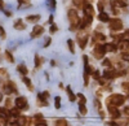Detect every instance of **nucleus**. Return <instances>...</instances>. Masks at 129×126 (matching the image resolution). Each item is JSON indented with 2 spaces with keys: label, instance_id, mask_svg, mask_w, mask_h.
<instances>
[{
  "label": "nucleus",
  "instance_id": "30",
  "mask_svg": "<svg viewBox=\"0 0 129 126\" xmlns=\"http://www.w3.org/2000/svg\"><path fill=\"white\" fill-rule=\"evenodd\" d=\"M5 57H7V60H8L9 62H14V57L10 55L9 51H5Z\"/></svg>",
  "mask_w": 129,
  "mask_h": 126
},
{
  "label": "nucleus",
  "instance_id": "46",
  "mask_svg": "<svg viewBox=\"0 0 129 126\" xmlns=\"http://www.w3.org/2000/svg\"><path fill=\"white\" fill-rule=\"evenodd\" d=\"M124 114L126 117H129V107H126V108H124Z\"/></svg>",
  "mask_w": 129,
  "mask_h": 126
},
{
  "label": "nucleus",
  "instance_id": "20",
  "mask_svg": "<svg viewBox=\"0 0 129 126\" xmlns=\"http://www.w3.org/2000/svg\"><path fill=\"white\" fill-rule=\"evenodd\" d=\"M39 20H40V16H39V14H34V16H27V17H26V21H28V22H31V24H36Z\"/></svg>",
  "mask_w": 129,
  "mask_h": 126
},
{
  "label": "nucleus",
  "instance_id": "21",
  "mask_svg": "<svg viewBox=\"0 0 129 126\" xmlns=\"http://www.w3.org/2000/svg\"><path fill=\"white\" fill-rule=\"evenodd\" d=\"M79 111H80V113L83 114V116H85V114L88 113V109H87V107H85V103L79 101Z\"/></svg>",
  "mask_w": 129,
  "mask_h": 126
},
{
  "label": "nucleus",
  "instance_id": "42",
  "mask_svg": "<svg viewBox=\"0 0 129 126\" xmlns=\"http://www.w3.org/2000/svg\"><path fill=\"white\" fill-rule=\"evenodd\" d=\"M93 77H94L95 79H98V78H100V71H98V70H94V71H93Z\"/></svg>",
  "mask_w": 129,
  "mask_h": 126
},
{
  "label": "nucleus",
  "instance_id": "34",
  "mask_svg": "<svg viewBox=\"0 0 129 126\" xmlns=\"http://www.w3.org/2000/svg\"><path fill=\"white\" fill-rule=\"evenodd\" d=\"M121 87H123V90H124L125 92L129 94V82H124L123 85H121Z\"/></svg>",
  "mask_w": 129,
  "mask_h": 126
},
{
  "label": "nucleus",
  "instance_id": "32",
  "mask_svg": "<svg viewBox=\"0 0 129 126\" xmlns=\"http://www.w3.org/2000/svg\"><path fill=\"white\" fill-rule=\"evenodd\" d=\"M40 65H41V59H40L39 55H35V66L39 68Z\"/></svg>",
  "mask_w": 129,
  "mask_h": 126
},
{
  "label": "nucleus",
  "instance_id": "3",
  "mask_svg": "<svg viewBox=\"0 0 129 126\" xmlns=\"http://www.w3.org/2000/svg\"><path fill=\"white\" fill-rule=\"evenodd\" d=\"M88 37H89V35H88V31H85L84 29L80 30L79 33H78L76 40H78V43H79V46H80L81 49H84L85 46H87V43H88Z\"/></svg>",
  "mask_w": 129,
  "mask_h": 126
},
{
  "label": "nucleus",
  "instance_id": "45",
  "mask_svg": "<svg viewBox=\"0 0 129 126\" xmlns=\"http://www.w3.org/2000/svg\"><path fill=\"white\" fill-rule=\"evenodd\" d=\"M94 105L101 111V104H100V101H98V100H94Z\"/></svg>",
  "mask_w": 129,
  "mask_h": 126
},
{
  "label": "nucleus",
  "instance_id": "8",
  "mask_svg": "<svg viewBox=\"0 0 129 126\" xmlns=\"http://www.w3.org/2000/svg\"><path fill=\"white\" fill-rule=\"evenodd\" d=\"M48 96H49L48 91L40 92L39 95H38V105H40V107H47V105H48V100H47Z\"/></svg>",
  "mask_w": 129,
  "mask_h": 126
},
{
  "label": "nucleus",
  "instance_id": "52",
  "mask_svg": "<svg viewBox=\"0 0 129 126\" xmlns=\"http://www.w3.org/2000/svg\"><path fill=\"white\" fill-rule=\"evenodd\" d=\"M3 101V92H0V103Z\"/></svg>",
  "mask_w": 129,
  "mask_h": 126
},
{
  "label": "nucleus",
  "instance_id": "6",
  "mask_svg": "<svg viewBox=\"0 0 129 126\" xmlns=\"http://www.w3.org/2000/svg\"><path fill=\"white\" fill-rule=\"evenodd\" d=\"M14 104H16V107L19 108V109H23V111H27V109H28L27 99H26L25 96H18V98L14 100Z\"/></svg>",
  "mask_w": 129,
  "mask_h": 126
},
{
  "label": "nucleus",
  "instance_id": "26",
  "mask_svg": "<svg viewBox=\"0 0 129 126\" xmlns=\"http://www.w3.org/2000/svg\"><path fill=\"white\" fill-rule=\"evenodd\" d=\"M74 4L79 7V8H84L85 5H87V3H85V0H74Z\"/></svg>",
  "mask_w": 129,
  "mask_h": 126
},
{
  "label": "nucleus",
  "instance_id": "39",
  "mask_svg": "<svg viewBox=\"0 0 129 126\" xmlns=\"http://www.w3.org/2000/svg\"><path fill=\"white\" fill-rule=\"evenodd\" d=\"M78 98L80 99V101H83V103H87V99H85V96L83 95V94H78Z\"/></svg>",
  "mask_w": 129,
  "mask_h": 126
},
{
  "label": "nucleus",
  "instance_id": "19",
  "mask_svg": "<svg viewBox=\"0 0 129 126\" xmlns=\"http://www.w3.org/2000/svg\"><path fill=\"white\" fill-rule=\"evenodd\" d=\"M98 20L101 21V22H109V21H110V17H109V14L105 13V12H100Z\"/></svg>",
  "mask_w": 129,
  "mask_h": 126
},
{
  "label": "nucleus",
  "instance_id": "31",
  "mask_svg": "<svg viewBox=\"0 0 129 126\" xmlns=\"http://www.w3.org/2000/svg\"><path fill=\"white\" fill-rule=\"evenodd\" d=\"M34 120H35L36 122H39V121H45V120H44V116H43L41 113H38V114H35V116H34Z\"/></svg>",
  "mask_w": 129,
  "mask_h": 126
},
{
  "label": "nucleus",
  "instance_id": "27",
  "mask_svg": "<svg viewBox=\"0 0 129 126\" xmlns=\"http://www.w3.org/2000/svg\"><path fill=\"white\" fill-rule=\"evenodd\" d=\"M67 46H69V49L71 53H75V48H74V40L72 39H69L67 40Z\"/></svg>",
  "mask_w": 129,
  "mask_h": 126
},
{
  "label": "nucleus",
  "instance_id": "41",
  "mask_svg": "<svg viewBox=\"0 0 129 126\" xmlns=\"http://www.w3.org/2000/svg\"><path fill=\"white\" fill-rule=\"evenodd\" d=\"M5 105H7V108H12V105H13V104H12V100H10V99H7Z\"/></svg>",
  "mask_w": 129,
  "mask_h": 126
},
{
  "label": "nucleus",
  "instance_id": "36",
  "mask_svg": "<svg viewBox=\"0 0 129 126\" xmlns=\"http://www.w3.org/2000/svg\"><path fill=\"white\" fill-rule=\"evenodd\" d=\"M57 30H58L57 25H53V24H52V26H50V34H54V33H57Z\"/></svg>",
  "mask_w": 129,
  "mask_h": 126
},
{
  "label": "nucleus",
  "instance_id": "5",
  "mask_svg": "<svg viewBox=\"0 0 129 126\" xmlns=\"http://www.w3.org/2000/svg\"><path fill=\"white\" fill-rule=\"evenodd\" d=\"M109 27H110V30H112V31H119V30H121V29H123L121 20H119V18H112V20H110V21H109Z\"/></svg>",
  "mask_w": 129,
  "mask_h": 126
},
{
  "label": "nucleus",
  "instance_id": "44",
  "mask_svg": "<svg viewBox=\"0 0 129 126\" xmlns=\"http://www.w3.org/2000/svg\"><path fill=\"white\" fill-rule=\"evenodd\" d=\"M49 4H50V8H56V0H49Z\"/></svg>",
  "mask_w": 129,
  "mask_h": 126
},
{
  "label": "nucleus",
  "instance_id": "35",
  "mask_svg": "<svg viewBox=\"0 0 129 126\" xmlns=\"http://www.w3.org/2000/svg\"><path fill=\"white\" fill-rule=\"evenodd\" d=\"M0 37H2L3 39H5V38H7V34H5V30H4V27H3V26H0Z\"/></svg>",
  "mask_w": 129,
  "mask_h": 126
},
{
  "label": "nucleus",
  "instance_id": "25",
  "mask_svg": "<svg viewBox=\"0 0 129 126\" xmlns=\"http://www.w3.org/2000/svg\"><path fill=\"white\" fill-rule=\"evenodd\" d=\"M22 79H23V82H25V85L27 86V88L30 90V91H32V90H34V87H32V85H31V81L28 79V78H26L25 76L22 77Z\"/></svg>",
  "mask_w": 129,
  "mask_h": 126
},
{
  "label": "nucleus",
  "instance_id": "18",
  "mask_svg": "<svg viewBox=\"0 0 129 126\" xmlns=\"http://www.w3.org/2000/svg\"><path fill=\"white\" fill-rule=\"evenodd\" d=\"M13 27H14L16 30H25V29H26L25 24L22 22V20H17V21H16V24L13 25Z\"/></svg>",
  "mask_w": 129,
  "mask_h": 126
},
{
  "label": "nucleus",
  "instance_id": "15",
  "mask_svg": "<svg viewBox=\"0 0 129 126\" xmlns=\"http://www.w3.org/2000/svg\"><path fill=\"white\" fill-rule=\"evenodd\" d=\"M107 109H109V113L111 114V117H114V118L120 117V112L117 111V107H107Z\"/></svg>",
  "mask_w": 129,
  "mask_h": 126
},
{
  "label": "nucleus",
  "instance_id": "53",
  "mask_svg": "<svg viewBox=\"0 0 129 126\" xmlns=\"http://www.w3.org/2000/svg\"><path fill=\"white\" fill-rule=\"evenodd\" d=\"M49 22H50V24H53V16H50V17H49Z\"/></svg>",
  "mask_w": 129,
  "mask_h": 126
},
{
  "label": "nucleus",
  "instance_id": "40",
  "mask_svg": "<svg viewBox=\"0 0 129 126\" xmlns=\"http://www.w3.org/2000/svg\"><path fill=\"white\" fill-rule=\"evenodd\" d=\"M35 126H48L45 121H39V122H35Z\"/></svg>",
  "mask_w": 129,
  "mask_h": 126
},
{
  "label": "nucleus",
  "instance_id": "28",
  "mask_svg": "<svg viewBox=\"0 0 129 126\" xmlns=\"http://www.w3.org/2000/svg\"><path fill=\"white\" fill-rule=\"evenodd\" d=\"M56 126H67V121L64 118H59V120H57Z\"/></svg>",
  "mask_w": 129,
  "mask_h": 126
},
{
  "label": "nucleus",
  "instance_id": "50",
  "mask_svg": "<svg viewBox=\"0 0 129 126\" xmlns=\"http://www.w3.org/2000/svg\"><path fill=\"white\" fill-rule=\"evenodd\" d=\"M107 125H109V126H119V125H117V123H115V122H109Z\"/></svg>",
  "mask_w": 129,
  "mask_h": 126
},
{
  "label": "nucleus",
  "instance_id": "49",
  "mask_svg": "<svg viewBox=\"0 0 129 126\" xmlns=\"http://www.w3.org/2000/svg\"><path fill=\"white\" fill-rule=\"evenodd\" d=\"M50 42H52V39H50V38H48V39H47V43L44 44V47H48V46L50 44Z\"/></svg>",
  "mask_w": 129,
  "mask_h": 126
},
{
  "label": "nucleus",
  "instance_id": "48",
  "mask_svg": "<svg viewBox=\"0 0 129 126\" xmlns=\"http://www.w3.org/2000/svg\"><path fill=\"white\" fill-rule=\"evenodd\" d=\"M0 74H3V76H5V74H7V70H5L4 68H0Z\"/></svg>",
  "mask_w": 129,
  "mask_h": 126
},
{
  "label": "nucleus",
  "instance_id": "10",
  "mask_svg": "<svg viewBox=\"0 0 129 126\" xmlns=\"http://www.w3.org/2000/svg\"><path fill=\"white\" fill-rule=\"evenodd\" d=\"M92 18L93 17H89V16H85L84 14V17H83V20L80 21V25H79V29H87L88 26H90V24H92Z\"/></svg>",
  "mask_w": 129,
  "mask_h": 126
},
{
  "label": "nucleus",
  "instance_id": "38",
  "mask_svg": "<svg viewBox=\"0 0 129 126\" xmlns=\"http://www.w3.org/2000/svg\"><path fill=\"white\" fill-rule=\"evenodd\" d=\"M121 57H123V60L129 62V52H124V53H121Z\"/></svg>",
  "mask_w": 129,
  "mask_h": 126
},
{
  "label": "nucleus",
  "instance_id": "7",
  "mask_svg": "<svg viewBox=\"0 0 129 126\" xmlns=\"http://www.w3.org/2000/svg\"><path fill=\"white\" fill-rule=\"evenodd\" d=\"M125 73L124 71H116V70H105L103 71V77L106 78V79H114V78H116V77H121V76H124Z\"/></svg>",
  "mask_w": 129,
  "mask_h": 126
},
{
  "label": "nucleus",
  "instance_id": "1",
  "mask_svg": "<svg viewBox=\"0 0 129 126\" xmlns=\"http://www.w3.org/2000/svg\"><path fill=\"white\" fill-rule=\"evenodd\" d=\"M125 103V96L120 95V94H112L106 99L107 107H120Z\"/></svg>",
  "mask_w": 129,
  "mask_h": 126
},
{
  "label": "nucleus",
  "instance_id": "29",
  "mask_svg": "<svg viewBox=\"0 0 129 126\" xmlns=\"http://www.w3.org/2000/svg\"><path fill=\"white\" fill-rule=\"evenodd\" d=\"M18 123H19L21 126L27 125V118H26V117H22V116H19V117H18Z\"/></svg>",
  "mask_w": 129,
  "mask_h": 126
},
{
  "label": "nucleus",
  "instance_id": "12",
  "mask_svg": "<svg viewBox=\"0 0 129 126\" xmlns=\"http://www.w3.org/2000/svg\"><path fill=\"white\" fill-rule=\"evenodd\" d=\"M117 47L120 48V51L123 52V53H124V52H129V40H128V39H124V40H121Z\"/></svg>",
  "mask_w": 129,
  "mask_h": 126
},
{
  "label": "nucleus",
  "instance_id": "23",
  "mask_svg": "<svg viewBox=\"0 0 129 126\" xmlns=\"http://www.w3.org/2000/svg\"><path fill=\"white\" fill-rule=\"evenodd\" d=\"M18 71L21 73V74H22V77L23 76H26L27 73H28V70H27V68H26V65H23V64H21V65H18Z\"/></svg>",
  "mask_w": 129,
  "mask_h": 126
},
{
  "label": "nucleus",
  "instance_id": "16",
  "mask_svg": "<svg viewBox=\"0 0 129 126\" xmlns=\"http://www.w3.org/2000/svg\"><path fill=\"white\" fill-rule=\"evenodd\" d=\"M93 38H94V42H106V37L100 31H94Z\"/></svg>",
  "mask_w": 129,
  "mask_h": 126
},
{
  "label": "nucleus",
  "instance_id": "9",
  "mask_svg": "<svg viewBox=\"0 0 129 126\" xmlns=\"http://www.w3.org/2000/svg\"><path fill=\"white\" fill-rule=\"evenodd\" d=\"M4 92L5 94H8V95H10V94H17V87H16V85L13 82H10V81H8V82H5V85H4Z\"/></svg>",
  "mask_w": 129,
  "mask_h": 126
},
{
  "label": "nucleus",
  "instance_id": "24",
  "mask_svg": "<svg viewBox=\"0 0 129 126\" xmlns=\"http://www.w3.org/2000/svg\"><path fill=\"white\" fill-rule=\"evenodd\" d=\"M109 3V0H98V10L100 12H103V8H105V4Z\"/></svg>",
  "mask_w": 129,
  "mask_h": 126
},
{
  "label": "nucleus",
  "instance_id": "43",
  "mask_svg": "<svg viewBox=\"0 0 129 126\" xmlns=\"http://www.w3.org/2000/svg\"><path fill=\"white\" fill-rule=\"evenodd\" d=\"M123 35H124V39H128V40H129V29H128L126 31H124Z\"/></svg>",
  "mask_w": 129,
  "mask_h": 126
},
{
  "label": "nucleus",
  "instance_id": "51",
  "mask_svg": "<svg viewBox=\"0 0 129 126\" xmlns=\"http://www.w3.org/2000/svg\"><path fill=\"white\" fill-rule=\"evenodd\" d=\"M3 7H4V3L3 0H0V10H3Z\"/></svg>",
  "mask_w": 129,
  "mask_h": 126
},
{
  "label": "nucleus",
  "instance_id": "14",
  "mask_svg": "<svg viewBox=\"0 0 129 126\" xmlns=\"http://www.w3.org/2000/svg\"><path fill=\"white\" fill-rule=\"evenodd\" d=\"M83 9H84V14L85 16H89V17H93L94 16V8L90 4H87Z\"/></svg>",
  "mask_w": 129,
  "mask_h": 126
},
{
  "label": "nucleus",
  "instance_id": "22",
  "mask_svg": "<svg viewBox=\"0 0 129 126\" xmlns=\"http://www.w3.org/2000/svg\"><path fill=\"white\" fill-rule=\"evenodd\" d=\"M66 91H67V95H69V100H70V101H75L76 96L74 95V92H72V90H71V87H70V86H67V87H66Z\"/></svg>",
  "mask_w": 129,
  "mask_h": 126
},
{
  "label": "nucleus",
  "instance_id": "4",
  "mask_svg": "<svg viewBox=\"0 0 129 126\" xmlns=\"http://www.w3.org/2000/svg\"><path fill=\"white\" fill-rule=\"evenodd\" d=\"M105 53H106L105 44H97V46L94 47V49H93V56H94L97 60H101V59H103Z\"/></svg>",
  "mask_w": 129,
  "mask_h": 126
},
{
  "label": "nucleus",
  "instance_id": "33",
  "mask_svg": "<svg viewBox=\"0 0 129 126\" xmlns=\"http://www.w3.org/2000/svg\"><path fill=\"white\" fill-rule=\"evenodd\" d=\"M102 64H103V66H105V68H111V61H110L109 59H105Z\"/></svg>",
  "mask_w": 129,
  "mask_h": 126
},
{
  "label": "nucleus",
  "instance_id": "11",
  "mask_svg": "<svg viewBox=\"0 0 129 126\" xmlns=\"http://www.w3.org/2000/svg\"><path fill=\"white\" fill-rule=\"evenodd\" d=\"M43 33H44V27L40 26V25H36V26H34V29H32L31 37L32 38H38V37L43 35Z\"/></svg>",
  "mask_w": 129,
  "mask_h": 126
},
{
  "label": "nucleus",
  "instance_id": "17",
  "mask_svg": "<svg viewBox=\"0 0 129 126\" xmlns=\"http://www.w3.org/2000/svg\"><path fill=\"white\" fill-rule=\"evenodd\" d=\"M105 48H106V52H116L117 46L114 44V43H106L105 44Z\"/></svg>",
  "mask_w": 129,
  "mask_h": 126
},
{
  "label": "nucleus",
  "instance_id": "2",
  "mask_svg": "<svg viewBox=\"0 0 129 126\" xmlns=\"http://www.w3.org/2000/svg\"><path fill=\"white\" fill-rule=\"evenodd\" d=\"M67 16H69V21H70V30L74 31L75 29H78L79 25H80V18L78 16V12L75 9H70L67 12Z\"/></svg>",
  "mask_w": 129,
  "mask_h": 126
},
{
  "label": "nucleus",
  "instance_id": "37",
  "mask_svg": "<svg viewBox=\"0 0 129 126\" xmlns=\"http://www.w3.org/2000/svg\"><path fill=\"white\" fill-rule=\"evenodd\" d=\"M59 103H61V98H59V96H56V108H57V109L61 108V104H59Z\"/></svg>",
  "mask_w": 129,
  "mask_h": 126
},
{
  "label": "nucleus",
  "instance_id": "13",
  "mask_svg": "<svg viewBox=\"0 0 129 126\" xmlns=\"http://www.w3.org/2000/svg\"><path fill=\"white\" fill-rule=\"evenodd\" d=\"M110 4H111V7H115V8H125L126 7V3L124 0H111Z\"/></svg>",
  "mask_w": 129,
  "mask_h": 126
},
{
  "label": "nucleus",
  "instance_id": "47",
  "mask_svg": "<svg viewBox=\"0 0 129 126\" xmlns=\"http://www.w3.org/2000/svg\"><path fill=\"white\" fill-rule=\"evenodd\" d=\"M18 3L22 5V4H28V0H18Z\"/></svg>",
  "mask_w": 129,
  "mask_h": 126
}]
</instances>
